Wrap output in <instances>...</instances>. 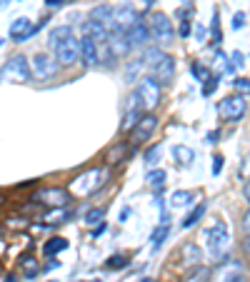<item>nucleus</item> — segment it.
I'll return each mask as SVG.
<instances>
[{"label":"nucleus","instance_id":"nucleus-4","mask_svg":"<svg viewBox=\"0 0 250 282\" xmlns=\"http://www.w3.org/2000/svg\"><path fill=\"white\" fill-rule=\"evenodd\" d=\"M108 172H110L108 168H98V170H90V172H83L80 177H75V180H73L70 193H75V195H80V198L93 195V193H98V190L105 185Z\"/></svg>","mask_w":250,"mask_h":282},{"label":"nucleus","instance_id":"nucleus-35","mask_svg":"<svg viewBox=\"0 0 250 282\" xmlns=\"http://www.w3.org/2000/svg\"><path fill=\"white\" fill-rule=\"evenodd\" d=\"M245 25V13H235V18H233V28L240 30Z\"/></svg>","mask_w":250,"mask_h":282},{"label":"nucleus","instance_id":"nucleus-20","mask_svg":"<svg viewBox=\"0 0 250 282\" xmlns=\"http://www.w3.org/2000/svg\"><path fill=\"white\" fill-rule=\"evenodd\" d=\"M205 210H208V205H205V202H198V205H195V207H193V210L188 212L185 220H183V227L188 230V227L198 225V223H200V220L205 217Z\"/></svg>","mask_w":250,"mask_h":282},{"label":"nucleus","instance_id":"nucleus-37","mask_svg":"<svg viewBox=\"0 0 250 282\" xmlns=\"http://www.w3.org/2000/svg\"><path fill=\"white\" fill-rule=\"evenodd\" d=\"M220 170H223V158L215 155V158H213V175H220Z\"/></svg>","mask_w":250,"mask_h":282},{"label":"nucleus","instance_id":"nucleus-45","mask_svg":"<svg viewBox=\"0 0 250 282\" xmlns=\"http://www.w3.org/2000/svg\"><path fill=\"white\" fill-rule=\"evenodd\" d=\"M45 3H48V5H53V8H55V5H63V3H65V0H45Z\"/></svg>","mask_w":250,"mask_h":282},{"label":"nucleus","instance_id":"nucleus-15","mask_svg":"<svg viewBox=\"0 0 250 282\" xmlns=\"http://www.w3.org/2000/svg\"><path fill=\"white\" fill-rule=\"evenodd\" d=\"M35 30L38 28L30 23V18H18V20L10 23V40H15V43H25Z\"/></svg>","mask_w":250,"mask_h":282},{"label":"nucleus","instance_id":"nucleus-23","mask_svg":"<svg viewBox=\"0 0 250 282\" xmlns=\"http://www.w3.org/2000/svg\"><path fill=\"white\" fill-rule=\"evenodd\" d=\"M165 177H168L165 170H150V172H148V185H150L153 190H163V187H165Z\"/></svg>","mask_w":250,"mask_h":282},{"label":"nucleus","instance_id":"nucleus-9","mask_svg":"<svg viewBox=\"0 0 250 282\" xmlns=\"http://www.w3.org/2000/svg\"><path fill=\"white\" fill-rule=\"evenodd\" d=\"M148 75L155 78L158 83H160V87H168V85L173 83V78H175V60H173V55H163L148 70Z\"/></svg>","mask_w":250,"mask_h":282},{"label":"nucleus","instance_id":"nucleus-36","mask_svg":"<svg viewBox=\"0 0 250 282\" xmlns=\"http://www.w3.org/2000/svg\"><path fill=\"white\" fill-rule=\"evenodd\" d=\"M180 38H190V20H180Z\"/></svg>","mask_w":250,"mask_h":282},{"label":"nucleus","instance_id":"nucleus-31","mask_svg":"<svg viewBox=\"0 0 250 282\" xmlns=\"http://www.w3.org/2000/svg\"><path fill=\"white\" fill-rule=\"evenodd\" d=\"M105 265H108L110 270H123L125 265H128V260H125L123 255H115V257H110V260H108Z\"/></svg>","mask_w":250,"mask_h":282},{"label":"nucleus","instance_id":"nucleus-48","mask_svg":"<svg viewBox=\"0 0 250 282\" xmlns=\"http://www.w3.org/2000/svg\"><path fill=\"white\" fill-rule=\"evenodd\" d=\"M85 282H98V280H85Z\"/></svg>","mask_w":250,"mask_h":282},{"label":"nucleus","instance_id":"nucleus-14","mask_svg":"<svg viewBox=\"0 0 250 282\" xmlns=\"http://www.w3.org/2000/svg\"><path fill=\"white\" fill-rule=\"evenodd\" d=\"M80 60L85 68H95L100 62V50H98V43L93 38H80Z\"/></svg>","mask_w":250,"mask_h":282},{"label":"nucleus","instance_id":"nucleus-47","mask_svg":"<svg viewBox=\"0 0 250 282\" xmlns=\"http://www.w3.org/2000/svg\"><path fill=\"white\" fill-rule=\"evenodd\" d=\"M3 43H5V40H3V38H0V48H3Z\"/></svg>","mask_w":250,"mask_h":282},{"label":"nucleus","instance_id":"nucleus-27","mask_svg":"<svg viewBox=\"0 0 250 282\" xmlns=\"http://www.w3.org/2000/svg\"><path fill=\"white\" fill-rule=\"evenodd\" d=\"M165 237H170V227H168V225H160L155 232H153V245H155V247H160V245L165 242Z\"/></svg>","mask_w":250,"mask_h":282},{"label":"nucleus","instance_id":"nucleus-25","mask_svg":"<svg viewBox=\"0 0 250 282\" xmlns=\"http://www.w3.org/2000/svg\"><path fill=\"white\" fill-rule=\"evenodd\" d=\"M173 205L175 207H185V205H190L193 202V193L190 190H178V193H173Z\"/></svg>","mask_w":250,"mask_h":282},{"label":"nucleus","instance_id":"nucleus-41","mask_svg":"<svg viewBox=\"0 0 250 282\" xmlns=\"http://www.w3.org/2000/svg\"><path fill=\"white\" fill-rule=\"evenodd\" d=\"M233 65H235V68H243V65H245V60H243V53H233Z\"/></svg>","mask_w":250,"mask_h":282},{"label":"nucleus","instance_id":"nucleus-6","mask_svg":"<svg viewBox=\"0 0 250 282\" xmlns=\"http://www.w3.org/2000/svg\"><path fill=\"white\" fill-rule=\"evenodd\" d=\"M148 28H150V38L158 43V48H168L175 38V28L165 13H153L148 18Z\"/></svg>","mask_w":250,"mask_h":282},{"label":"nucleus","instance_id":"nucleus-22","mask_svg":"<svg viewBox=\"0 0 250 282\" xmlns=\"http://www.w3.org/2000/svg\"><path fill=\"white\" fill-rule=\"evenodd\" d=\"M140 113H143V110H138V108H130V110L125 113L123 122H120V130H123V133L133 130V128L138 125V120H140Z\"/></svg>","mask_w":250,"mask_h":282},{"label":"nucleus","instance_id":"nucleus-46","mask_svg":"<svg viewBox=\"0 0 250 282\" xmlns=\"http://www.w3.org/2000/svg\"><path fill=\"white\" fill-rule=\"evenodd\" d=\"M143 282H155V280H150V277H145V280H143Z\"/></svg>","mask_w":250,"mask_h":282},{"label":"nucleus","instance_id":"nucleus-29","mask_svg":"<svg viewBox=\"0 0 250 282\" xmlns=\"http://www.w3.org/2000/svg\"><path fill=\"white\" fill-rule=\"evenodd\" d=\"M68 217H70V215H68V210L60 207V212H48V217H45V220H48V223H53V225H58V223H65Z\"/></svg>","mask_w":250,"mask_h":282},{"label":"nucleus","instance_id":"nucleus-16","mask_svg":"<svg viewBox=\"0 0 250 282\" xmlns=\"http://www.w3.org/2000/svg\"><path fill=\"white\" fill-rule=\"evenodd\" d=\"M90 20L100 23L103 28H108V33H113V8L110 5H95L90 10Z\"/></svg>","mask_w":250,"mask_h":282},{"label":"nucleus","instance_id":"nucleus-30","mask_svg":"<svg viewBox=\"0 0 250 282\" xmlns=\"http://www.w3.org/2000/svg\"><path fill=\"white\" fill-rule=\"evenodd\" d=\"M215 90H218V75H213V78H208V80H205V85H203V95H205V98H210Z\"/></svg>","mask_w":250,"mask_h":282},{"label":"nucleus","instance_id":"nucleus-28","mask_svg":"<svg viewBox=\"0 0 250 282\" xmlns=\"http://www.w3.org/2000/svg\"><path fill=\"white\" fill-rule=\"evenodd\" d=\"M233 87H235L238 95H250V80L248 78H235V80H233Z\"/></svg>","mask_w":250,"mask_h":282},{"label":"nucleus","instance_id":"nucleus-3","mask_svg":"<svg viewBox=\"0 0 250 282\" xmlns=\"http://www.w3.org/2000/svg\"><path fill=\"white\" fill-rule=\"evenodd\" d=\"M160 98H163V87H160V83H158L155 78L145 75V78L138 83V87H135V95H133V108L150 113V110H155L158 105H160Z\"/></svg>","mask_w":250,"mask_h":282},{"label":"nucleus","instance_id":"nucleus-40","mask_svg":"<svg viewBox=\"0 0 250 282\" xmlns=\"http://www.w3.org/2000/svg\"><path fill=\"white\" fill-rule=\"evenodd\" d=\"M243 230H245V235H250V207L245 210V215H243Z\"/></svg>","mask_w":250,"mask_h":282},{"label":"nucleus","instance_id":"nucleus-13","mask_svg":"<svg viewBox=\"0 0 250 282\" xmlns=\"http://www.w3.org/2000/svg\"><path fill=\"white\" fill-rule=\"evenodd\" d=\"M125 40H128L130 50H133V48H145V45L150 43V28H148V23H145V20H138L133 28L125 33Z\"/></svg>","mask_w":250,"mask_h":282},{"label":"nucleus","instance_id":"nucleus-8","mask_svg":"<svg viewBox=\"0 0 250 282\" xmlns=\"http://www.w3.org/2000/svg\"><path fill=\"white\" fill-rule=\"evenodd\" d=\"M245 110H248V103H245V98H243V95H238V92H233V95L223 98V100L218 103L220 117H223V120H230V122L243 120Z\"/></svg>","mask_w":250,"mask_h":282},{"label":"nucleus","instance_id":"nucleus-26","mask_svg":"<svg viewBox=\"0 0 250 282\" xmlns=\"http://www.w3.org/2000/svg\"><path fill=\"white\" fill-rule=\"evenodd\" d=\"M103 217H105V210H103V207H93V210L85 212V223H88V225H100Z\"/></svg>","mask_w":250,"mask_h":282},{"label":"nucleus","instance_id":"nucleus-2","mask_svg":"<svg viewBox=\"0 0 250 282\" xmlns=\"http://www.w3.org/2000/svg\"><path fill=\"white\" fill-rule=\"evenodd\" d=\"M203 240H205V250L213 260H225V253L230 250V232L223 220H215L203 230Z\"/></svg>","mask_w":250,"mask_h":282},{"label":"nucleus","instance_id":"nucleus-34","mask_svg":"<svg viewBox=\"0 0 250 282\" xmlns=\"http://www.w3.org/2000/svg\"><path fill=\"white\" fill-rule=\"evenodd\" d=\"M128 150V145H120V147H115V150H110V163H118L120 158H123V152Z\"/></svg>","mask_w":250,"mask_h":282},{"label":"nucleus","instance_id":"nucleus-43","mask_svg":"<svg viewBox=\"0 0 250 282\" xmlns=\"http://www.w3.org/2000/svg\"><path fill=\"white\" fill-rule=\"evenodd\" d=\"M243 198H245V200L250 202V180L245 182V187H243Z\"/></svg>","mask_w":250,"mask_h":282},{"label":"nucleus","instance_id":"nucleus-33","mask_svg":"<svg viewBox=\"0 0 250 282\" xmlns=\"http://www.w3.org/2000/svg\"><path fill=\"white\" fill-rule=\"evenodd\" d=\"M158 160H160V145H153V150L145 152V163H148V165H155Z\"/></svg>","mask_w":250,"mask_h":282},{"label":"nucleus","instance_id":"nucleus-21","mask_svg":"<svg viewBox=\"0 0 250 282\" xmlns=\"http://www.w3.org/2000/svg\"><path fill=\"white\" fill-rule=\"evenodd\" d=\"M173 158L178 160V165H190L195 160V152L190 147H185V145H175L173 147Z\"/></svg>","mask_w":250,"mask_h":282},{"label":"nucleus","instance_id":"nucleus-19","mask_svg":"<svg viewBox=\"0 0 250 282\" xmlns=\"http://www.w3.org/2000/svg\"><path fill=\"white\" fill-rule=\"evenodd\" d=\"M210 277H213V272H210L208 267H203V265H193L185 275H183V282H210Z\"/></svg>","mask_w":250,"mask_h":282},{"label":"nucleus","instance_id":"nucleus-11","mask_svg":"<svg viewBox=\"0 0 250 282\" xmlns=\"http://www.w3.org/2000/svg\"><path fill=\"white\" fill-rule=\"evenodd\" d=\"M138 20H140V15H138L130 5H115V8H113V30H115V33H123L125 35Z\"/></svg>","mask_w":250,"mask_h":282},{"label":"nucleus","instance_id":"nucleus-39","mask_svg":"<svg viewBox=\"0 0 250 282\" xmlns=\"http://www.w3.org/2000/svg\"><path fill=\"white\" fill-rule=\"evenodd\" d=\"M240 175H243V177H250V155L243 160V165H240Z\"/></svg>","mask_w":250,"mask_h":282},{"label":"nucleus","instance_id":"nucleus-38","mask_svg":"<svg viewBox=\"0 0 250 282\" xmlns=\"http://www.w3.org/2000/svg\"><path fill=\"white\" fill-rule=\"evenodd\" d=\"M23 267H25V272H28V275H35V272H38V265H35V260H33V257H30V262H23Z\"/></svg>","mask_w":250,"mask_h":282},{"label":"nucleus","instance_id":"nucleus-18","mask_svg":"<svg viewBox=\"0 0 250 282\" xmlns=\"http://www.w3.org/2000/svg\"><path fill=\"white\" fill-rule=\"evenodd\" d=\"M180 260L185 262V265H200V260H203V250L195 245V242H185L183 247H180Z\"/></svg>","mask_w":250,"mask_h":282},{"label":"nucleus","instance_id":"nucleus-44","mask_svg":"<svg viewBox=\"0 0 250 282\" xmlns=\"http://www.w3.org/2000/svg\"><path fill=\"white\" fill-rule=\"evenodd\" d=\"M243 247H245V253H250V235H245V240H243Z\"/></svg>","mask_w":250,"mask_h":282},{"label":"nucleus","instance_id":"nucleus-12","mask_svg":"<svg viewBox=\"0 0 250 282\" xmlns=\"http://www.w3.org/2000/svg\"><path fill=\"white\" fill-rule=\"evenodd\" d=\"M158 128V117L153 113H143L140 115V120H138V125L133 128V140L135 142H145L150 140V135L155 133Z\"/></svg>","mask_w":250,"mask_h":282},{"label":"nucleus","instance_id":"nucleus-1","mask_svg":"<svg viewBox=\"0 0 250 282\" xmlns=\"http://www.w3.org/2000/svg\"><path fill=\"white\" fill-rule=\"evenodd\" d=\"M48 48L53 50L60 68H70L80 60V40L75 38L70 25H58V28L50 30L48 33Z\"/></svg>","mask_w":250,"mask_h":282},{"label":"nucleus","instance_id":"nucleus-7","mask_svg":"<svg viewBox=\"0 0 250 282\" xmlns=\"http://www.w3.org/2000/svg\"><path fill=\"white\" fill-rule=\"evenodd\" d=\"M60 70V62L55 60V55H45V53H38V55L30 57V73L35 80H50L55 78Z\"/></svg>","mask_w":250,"mask_h":282},{"label":"nucleus","instance_id":"nucleus-42","mask_svg":"<svg viewBox=\"0 0 250 282\" xmlns=\"http://www.w3.org/2000/svg\"><path fill=\"white\" fill-rule=\"evenodd\" d=\"M218 130H213V133H208V142H218Z\"/></svg>","mask_w":250,"mask_h":282},{"label":"nucleus","instance_id":"nucleus-10","mask_svg":"<svg viewBox=\"0 0 250 282\" xmlns=\"http://www.w3.org/2000/svg\"><path fill=\"white\" fill-rule=\"evenodd\" d=\"M33 200L40 202V205H48V207H68L70 193L63 190V187H43V190L35 193V198Z\"/></svg>","mask_w":250,"mask_h":282},{"label":"nucleus","instance_id":"nucleus-24","mask_svg":"<svg viewBox=\"0 0 250 282\" xmlns=\"http://www.w3.org/2000/svg\"><path fill=\"white\" fill-rule=\"evenodd\" d=\"M68 247V240L65 237H50L48 242H45V255H58L63 253Z\"/></svg>","mask_w":250,"mask_h":282},{"label":"nucleus","instance_id":"nucleus-17","mask_svg":"<svg viewBox=\"0 0 250 282\" xmlns=\"http://www.w3.org/2000/svg\"><path fill=\"white\" fill-rule=\"evenodd\" d=\"M83 30H85V35H88V38H93L98 45H105V43H108V35H110V33H108V28H103L100 23H95V20H90V18L85 20Z\"/></svg>","mask_w":250,"mask_h":282},{"label":"nucleus","instance_id":"nucleus-32","mask_svg":"<svg viewBox=\"0 0 250 282\" xmlns=\"http://www.w3.org/2000/svg\"><path fill=\"white\" fill-rule=\"evenodd\" d=\"M193 75H195L198 80H203V83H205V80L210 78V73H208V70H205V68H203L200 62H193Z\"/></svg>","mask_w":250,"mask_h":282},{"label":"nucleus","instance_id":"nucleus-5","mask_svg":"<svg viewBox=\"0 0 250 282\" xmlns=\"http://www.w3.org/2000/svg\"><path fill=\"white\" fill-rule=\"evenodd\" d=\"M33 78L28 57L15 55L0 68V83H28Z\"/></svg>","mask_w":250,"mask_h":282}]
</instances>
